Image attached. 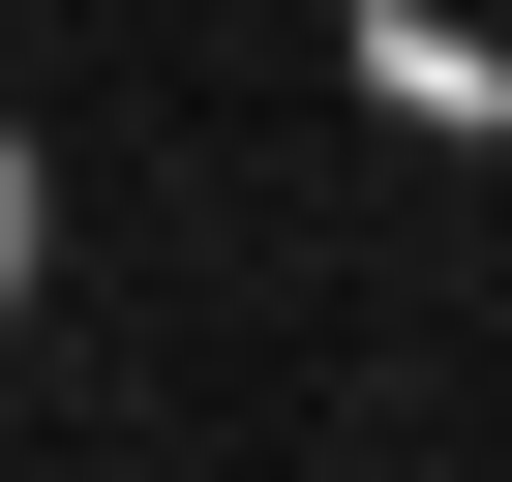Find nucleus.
<instances>
[{"label":"nucleus","instance_id":"f257e3e1","mask_svg":"<svg viewBox=\"0 0 512 482\" xmlns=\"http://www.w3.org/2000/svg\"><path fill=\"white\" fill-rule=\"evenodd\" d=\"M0 272H31V121H0Z\"/></svg>","mask_w":512,"mask_h":482}]
</instances>
